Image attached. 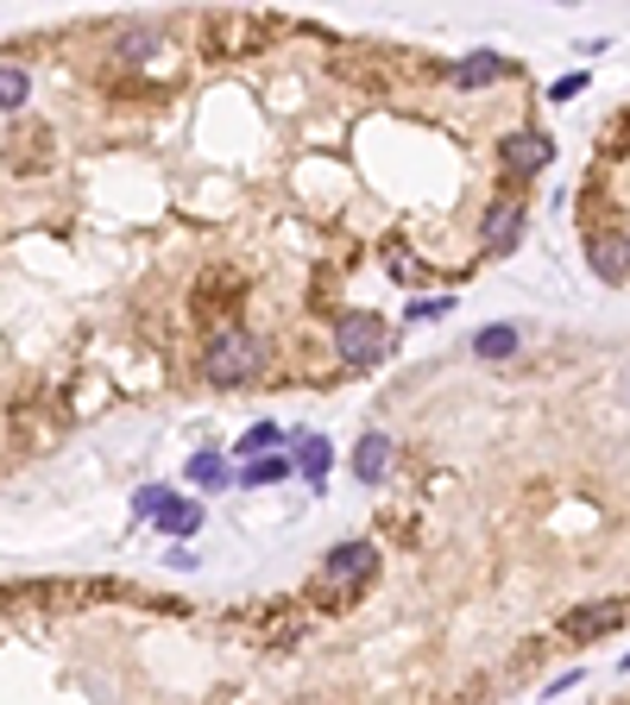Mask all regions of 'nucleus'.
I'll use <instances>...</instances> for the list:
<instances>
[{
	"mask_svg": "<svg viewBox=\"0 0 630 705\" xmlns=\"http://www.w3.org/2000/svg\"><path fill=\"white\" fill-rule=\"evenodd\" d=\"M265 372V340L253 328H221L209 334V347H202V378L215 385V391H240V385H253Z\"/></svg>",
	"mask_w": 630,
	"mask_h": 705,
	"instance_id": "nucleus-1",
	"label": "nucleus"
},
{
	"mask_svg": "<svg viewBox=\"0 0 630 705\" xmlns=\"http://www.w3.org/2000/svg\"><path fill=\"white\" fill-rule=\"evenodd\" d=\"M335 352L347 366H378V359L392 352V328H385L373 309H347L335 321Z\"/></svg>",
	"mask_w": 630,
	"mask_h": 705,
	"instance_id": "nucleus-2",
	"label": "nucleus"
},
{
	"mask_svg": "<svg viewBox=\"0 0 630 705\" xmlns=\"http://www.w3.org/2000/svg\"><path fill=\"white\" fill-rule=\"evenodd\" d=\"M373 573H378L373 542H335V549L322 554V568H315V586L322 592H354V586H366Z\"/></svg>",
	"mask_w": 630,
	"mask_h": 705,
	"instance_id": "nucleus-3",
	"label": "nucleus"
},
{
	"mask_svg": "<svg viewBox=\"0 0 630 705\" xmlns=\"http://www.w3.org/2000/svg\"><path fill=\"white\" fill-rule=\"evenodd\" d=\"M549 157H555V139H549V133H536V126H517V133L498 139V164H505L511 176L549 171Z\"/></svg>",
	"mask_w": 630,
	"mask_h": 705,
	"instance_id": "nucleus-4",
	"label": "nucleus"
},
{
	"mask_svg": "<svg viewBox=\"0 0 630 705\" xmlns=\"http://www.w3.org/2000/svg\"><path fill=\"white\" fill-rule=\"evenodd\" d=\"M524 239V202L517 196H498L492 208H486V227H479V253L486 258H505Z\"/></svg>",
	"mask_w": 630,
	"mask_h": 705,
	"instance_id": "nucleus-5",
	"label": "nucleus"
},
{
	"mask_svg": "<svg viewBox=\"0 0 630 705\" xmlns=\"http://www.w3.org/2000/svg\"><path fill=\"white\" fill-rule=\"evenodd\" d=\"M392 435H359V448H354V479L359 486H385V472H392Z\"/></svg>",
	"mask_w": 630,
	"mask_h": 705,
	"instance_id": "nucleus-6",
	"label": "nucleus"
},
{
	"mask_svg": "<svg viewBox=\"0 0 630 705\" xmlns=\"http://www.w3.org/2000/svg\"><path fill=\"white\" fill-rule=\"evenodd\" d=\"M587 253H592V272L606 277V284H624L630 277V239L624 234H599Z\"/></svg>",
	"mask_w": 630,
	"mask_h": 705,
	"instance_id": "nucleus-7",
	"label": "nucleus"
},
{
	"mask_svg": "<svg viewBox=\"0 0 630 705\" xmlns=\"http://www.w3.org/2000/svg\"><path fill=\"white\" fill-rule=\"evenodd\" d=\"M505 70H511V63L498 58V51H472V58L454 63V89H492Z\"/></svg>",
	"mask_w": 630,
	"mask_h": 705,
	"instance_id": "nucleus-8",
	"label": "nucleus"
},
{
	"mask_svg": "<svg viewBox=\"0 0 630 705\" xmlns=\"http://www.w3.org/2000/svg\"><path fill=\"white\" fill-rule=\"evenodd\" d=\"M511 352H517V328H511V321H492V328L472 334V359H486V366H505Z\"/></svg>",
	"mask_w": 630,
	"mask_h": 705,
	"instance_id": "nucleus-9",
	"label": "nucleus"
},
{
	"mask_svg": "<svg viewBox=\"0 0 630 705\" xmlns=\"http://www.w3.org/2000/svg\"><path fill=\"white\" fill-rule=\"evenodd\" d=\"M611 624H618L611 605H580L573 617H561V636H568V643H587V636H599V630H611Z\"/></svg>",
	"mask_w": 630,
	"mask_h": 705,
	"instance_id": "nucleus-10",
	"label": "nucleus"
},
{
	"mask_svg": "<svg viewBox=\"0 0 630 705\" xmlns=\"http://www.w3.org/2000/svg\"><path fill=\"white\" fill-rule=\"evenodd\" d=\"M158 51V25H120L114 32V58L120 63H145Z\"/></svg>",
	"mask_w": 630,
	"mask_h": 705,
	"instance_id": "nucleus-11",
	"label": "nucleus"
},
{
	"mask_svg": "<svg viewBox=\"0 0 630 705\" xmlns=\"http://www.w3.org/2000/svg\"><path fill=\"white\" fill-rule=\"evenodd\" d=\"M296 460H284V453H258V460H246L240 467V486L253 491V486H277V479H291Z\"/></svg>",
	"mask_w": 630,
	"mask_h": 705,
	"instance_id": "nucleus-12",
	"label": "nucleus"
},
{
	"mask_svg": "<svg viewBox=\"0 0 630 705\" xmlns=\"http://www.w3.org/2000/svg\"><path fill=\"white\" fill-rule=\"evenodd\" d=\"M234 479L240 472L221 467V453H196V460H190V486H202V491H227Z\"/></svg>",
	"mask_w": 630,
	"mask_h": 705,
	"instance_id": "nucleus-13",
	"label": "nucleus"
},
{
	"mask_svg": "<svg viewBox=\"0 0 630 705\" xmlns=\"http://www.w3.org/2000/svg\"><path fill=\"white\" fill-rule=\"evenodd\" d=\"M328 460H335V448H328L322 435H296V467L309 472L315 486H322V472H328Z\"/></svg>",
	"mask_w": 630,
	"mask_h": 705,
	"instance_id": "nucleus-14",
	"label": "nucleus"
},
{
	"mask_svg": "<svg viewBox=\"0 0 630 705\" xmlns=\"http://www.w3.org/2000/svg\"><path fill=\"white\" fill-rule=\"evenodd\" d=\"M158 529H164V535H177V549H183V535H196V529H202V504L177 498V504H171L164 517H158Z\"/></svg>",
	"mask_w": 630,
	"mask_h": 705,
	"instance_id": "nucleus-15",
	"label": "nucleus"
},
{
	"mask_svg": "<svg viewBox=\"0 0 630 705\" xmlns=\"http://www.w3.org/2000/svg\"><path fill=\"white\" fill-rule=\"evenodd\" d=\"M26 95H32V76H26L20 63H7L0 70V108H26Z\"/></svg>",
	"mask_w": 630,
	"mask_h": 705,
	"instance_id": "nucleus-16",
	"label": "nucleus"
},
{
	"mask_svg": "<svg viewBox=\"0 0 630 705\" xmlns=\"http://www.w3.org/2000/svg\"><path fill=\"white\" fill-rule=\"evenodd\" d=\"M277 441H284V435H277V422H258V429L240 435V460H253V453H277Z\"/></svg>",
	"mask_w": 630,
	"mask_h": 705,
	"instance_id": "nucleus-17",
	"label": "nucleus"
},
{
	"mask_svg": "<svg viewBox=\"0 0 630 705\" xmlns=\"http://www.w3.org/2000/svg\"><path fill=\"white\" fill-rule=\"evenodd\" d=\"M171 504H177V498H171V486H139V491H133V510H139V517H152V523H158V517H164Z\"/></svg>",
	"mask_w": 630,
	"mask_h": 705,
	"instance_id": "nucleus-18",
	"label": "nucleus"
},
{
	"mask_svg": "<svg viewBox=\"0 0 630 705\" xmlns=\"http://www.w3.org/2000/svg\"><path fill=\"white\" fill-rule=\"evenodd\" d=\"M448 309H454V296H416L410 309H404V321H441Z\"/></svg>",
	"mask_w": 630,
	"mask_h": 705,
	"instance_id": "nucleus-19",
	"label": "nucleus"
},
{
	"mask_svg": "<svg viewBox=\"0 0 630 705\" xmlns=\"http://www.w3.org/2000/svg\"><path fill=\"white\" fill-rule=\"evenodd\" d=\"M392 277H397V284H416L423 272H416V258H410V253H392Z\"/></svg>",
	"mask_w": 630,
	"mask_h": 705,
	"instance_id": "nucleus-20",
	"label": "nucleus"
},
{
	"mask_svg": "<svg viewBox=\"0 0 630 705\" xmlns=\"http://www.w3.org/2000/svg\"><path fill=\"white\" fill-rule=\"evenodd\" d=\"M580 89H587V76H561V82H555V89H549V95H555V101H573V95H580Z\"/></svg>",
	"mask_w": 630,
	"mask_h": 705,
	"instance_id": "nucleus-21",
	"label": "nucleus"
},
{
	"mask_svg": "<svg viewBox=\"0 0 630 705\" xmlns=\"http://www.w3.org/2000/svg\"><path fill=\"white\" fill-rule=\"evenodd\" d=\"M624 674H630V655H624Z\"/></svg>",
	"mask_w": 630,
	"mask_h": 705,
	"instance_id": "nucleus-22",
	"label": "nucleus"
},
{
	"mask_svg": "<svg viewBox=\"0 0 630 705\" xmlns=\"http://www.w3.org/2000/svg\"><path fill=\"white\" fill-rule=\"evenodd\" d=\"M624 239H630V234H624Z\"/></svg>",
	"mask_w": 630,
	"mask_h": 705,
	"instance_id": "nucleus-23",
	"label": "nucleus"
}]
</instances>
